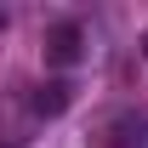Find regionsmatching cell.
<instances>
[{
	"label": "cell",
	"mask_w": 148,
	"mask_h": 148,
	"mask_svg": "<svg viewBox=\"0 0 148 148\" xmlns=\"http://www.w3.org/2000/svg\"><path fill=\"white\" fill-rule=\"evenodd\" d=\"M86 57V29L80 23H51L46 29V63L51 69H74Z\"/></svg>",
	"instance_id": "1"
},
{
	"label": "cell",
	"mask_w": 148,
	"mask_h": 148,
	"mask_svg": "<svg viewBox=\"0 0 148 148\" xmlns=\"http://www.w3.org/2000/svg\"><path fill=\"white\" fill-rule=\"evenodd\" d=\"M69 103H74V86H69V80H46V86L29 97V108H34L40 120H57V114H69Z\"/></svg>",
	"instance_id": "2"
},
{
	"label": "cell",
	"mask_w": 148,
	"mask_h": 148,
	"mask_svg": "<svg viewBox=\"0 0 148 148\" xmlns=\"http://www.w3.org/2000/svg\"><path fill=\"white\" fill-rule=\"evenodd\" d=\"M108 137H131L125 148H148V114H125V120H114Z\"/></svg>",
	"instance_id": "3"
},
{
	"label": "cell",
	"mask_w": 148,
	"mask_h": 148,
	"mask_svg": "<svg viewBox=\"0 0 148 148\" xmlns=\"http://www.w3.org/2000/svg\"><path fill=\"white\" fill-rule=\"evenodd\" d=\"M0 29H6V6H0Z\"/></svg>",
	"instance_id": "4"
},
{
	"label": "cell",
	"mask_w": 148,
	"mask_h": 148,
	"mask_svg": "<svg viewBox=\"0 0 148 148\" xmlns=\"http://www.w3.org/2000/svg\"><path fill=\"white\" fill-rule=\"evenodd\" d=\"M143 51H148V34H143Z\"/></svg>",
	"instance_id": "5"
}]
</instances>
